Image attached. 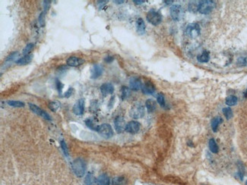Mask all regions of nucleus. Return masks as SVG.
Wrapping results in <instances>:
<instances>
[{
	"label": "nucleus",
	"instance_id": "nucleus-1",
	"mask_svg": "<svg viewBox=\"0 0 247 185\" xmlns=\"http://www.w3.org/2000/svg\"><path fill=\"white\" fill-rule=\"evenodd\" d=\"M71 169L76 176L82 178L86 172V163L82 159H76L71 163Z\"/></svg>",
	"mask_w": 247,
	"mask_h": 185
},
{
	"label": "nucleus",
	"instance_id": "nucleus-2",
	"mask_svg": "<svg viewBox=\"0 0 247 185\" xmlns=\"http://www.w3.org/2000/svg\"><path fill=\"white\" fill-rule=\"evenodd\" d=\"M145 110L144 105L140 102H136L132 106L130 109V116L133 118H141L144 115Z\"/></svg>",
	"mask_w": 247,
	"mask_h": 185
},
{
	"label": "nucleus",
	"instance_id": "nucleus-3",
	"mask_svg": "<svg viewBox=\"0 0 247 185\" xmlns=\"http://www.w3.org/2000/svg\"><path fill=\"white\" fill-rule=\"evenodd\" d=\"M215 5L216 4L214 1H210V0L200 1L199 5V12L203 15H207L215 8Z\"/></svg>",
	"mask_w": 247,
	"mask_h": 185
},
{
	"label": "nucleus",
	"instance_id": "nucleus-4",
	"mask_svg": "<svg viewBox=\"0 0 247 185\" xmlns=\"http://www.w3.org/2000/svg\"><path fill=\"white\" fill-rule=\"evenodd\" d=\"M146 18H147L148 21L149 23H151V24L155 26L158 25L162 21V15L158 12L154 10V9H152V10L149 11L148 12Z\"/></svg>",
	"mask_w": 247,
	"mask_h": 185
},
{
	"label": "nucleus",
	"instance_id": "nucleus-5",
	"mask_svg": "<svg viewBox=\"0 0 247 185\" xmlns=\"http://www.w3.org/2000/svg\"><path fill=\"white\" fill-rule=\"evenodd\" d=\"M97 131L100 134V135L106 139L110 138L113 135V128L109 124H103V125L98 126Z\"/></svg>",
	"mask_w": 247,
	"mask_h": 185
},
{
	"label": "nucleus",
	"instance_id": "nucleus-6",
	"mask_svg": "<svg viewBox=\"0 0 247 185\" xmlns=\"http://www.w3.org/2000/svg\"><path fill=\"white\" fill-rule=\"evenodd\" d=\"M170 15L174 21H179L183 18L184 15L183 9L179 5H174L170 8Z\"/></svg>",
	"mask_w": 247,
	"mask_h": 185
},
{
	"label": "nucleus",
	"instance_id": "nucleus-7",
	"mask_svg": "<svg viewBox=\"0 0 247 185\" xmlns=\"http://www.w3.org/2000/svg\"><path fill=\"white\" fill-rule=\"evenodd\" d=\"M201 29L199 24L194 23L187 26L186 29V33L191 38H196L200 35Z\"/></svg>",
	"mask_w": 247,
	"mask_h": 185
},
{
	"label": "nucleus",
	"instance_id": "nucleus-8",
	"mask_svg": "<svg viewBox=\"0 0 247 185\" xmlns=\"http://www.w3.org/2000/svg\"><path fill=\"white\" fill-rule=\"evenodd\" d=\"M29 107H30V110H31L33 112H34L35 114L38 115L40 117L43 118L44 119H47V120H51V117L50 116V115L48 113L46 112L45 111L42 109V108H39L37 105H34V104L32 103H29Z\"/></svg>",
	"mask_w": 247,
	"mask_h": 185
},
{
	"label": "nucleus",
	"instance_id": "nucleus-9",
	"mask_svg": "<svg viewBox=\"0 0 247 185\" xmlns=\"http://www.w3.org/2000/svg\"><path fill=\"white\" fill-rule=\"evenodd\" d=\"M114 126H115V130L117 133H122L124 130H126V122L124 118L121 116H118L114 121Z\"/></svg>",
	"mask_w": 247,
	"mask_h": 185
},
{
	"label": "nucleus",
	"instance_id": "nucleus-10",
	"mask_svg": "<svg viewBox=\"0 0 247 185\" xmlns=\"http://www.w3.org/2000/svg\"><path fill=\"white\" fill-rule=\"evenodd\" d=\"M84 110H85V100L83 99H78L73 106V112L76 115H81L84 113Z\"/></svg>",
	"mask_w": 247,
	"mask_h": 185
},
{
	"label": "nucleus",
	"instance_id": "nucleus-11",
	"mask_svg": "<svg viewBox=\"0 0 247 185\" xmlns=\"http://www.w3.org/2000/svg\"><path fill=\"white\" fill-rule=\"evenodd\" d=\"M140 130V124L135 121H131L126 125V131L130 134H136Z\"/></svg>",
	"mask_w": 247,
	"mask_h": 185
},
{
	"label": "nucleus",
	"instance_id": "nucleus-12",
	"mask_svg": "<svg viewBox=\"0 0 247 185\" xmlns=\"http://www.w3.org/2000/svg\"><path fill=\"white\" fill-rule=\"evenodd\" d=\"M103 68L100 65H94L91 68V77L92 79H97L103 74Z\"/></svg>",
	"mask_w": 247,
	"mask_h": 185
},
{
	"label": "nucleus",
	"instance_id": "nucleus-13",
	"mask_svg": "<svg viewBox=\"0 0 247 185\" xmlns=\"http://www.w3.org/2000/svg\"><path fill=\"white\" fill-rule=\"evenodd\" d=\"M84 62H85V61L83 59L76 57V56H71L66 61L67 65L71 67H78L82 65Z\"/></svg>",
	"mask_w": 247,
	"mask_h": 185
},
{
	"label": "nucleus",
	"instance_id": "nucleus-14",
	"mask_svg": "<svg viewBox=\"0 0 247 185\" xmlns=\"http://www.w3.org/2000/svg\"><path fill=\"white\" fill-rule=\"evenodd\" d=\"M129 87L132 91H137L141 90L142 84H141V80L138 77H132L129 81Z\"/></svg>",
	"mask_w": 247,
	"mask_h": 185
},
{
	"label": "nucleus",
	"instance_id": "nucleus-15",
	"mask_svg": "<svg viewBox=\"0 0 247 185\" xmlns=\"http://www.w3.org/2000/svg\"><path fill=\"white\" fill-rule=\"evenodd\" d=\"M114 91V87L110 83H105L100 86V92L103 96L108 94H112Z\"/></svg>",
	"mask_w": 247,
	"mask_h": 185
},
{
	"label": "nucleus",
	"instance_id": "nucleus-16",
	"mask_svg": "<svg viewBox=\"0 0 247 185\" xmlns=\"http://www.w3.org/2000/svg\"><path fill=\"white\" fill-rule=\"evenodd\" d=\"M142 93L144 94H153L155 91V87L151 82H146L141 87Z\"/></svg>",
	"mask_w": 247,
	"mask_h": 185
},
{
	"label": "nucleus",
	"instance_id": "nucleus-17",
	"mask_svg": "<svg viewBox=\"0 0 247 185\" xmlns=\"http://www.w3.org/2000/svg\"><path fill=\"white\" fill-rule=\"evenodd\" d=\"M136 28L138 34L143 35L145 33V24L142 18H138L136 21Z\"/></svg>",
	"mask_w": 247,
	"mask_h": 185
},
{
	"label": "nucleus",
	"instance_id": "nucleus-18",
	"mask_svg": "<svg viewBox=\"0 0 247 185\" xmlns=\"http://www.w3.org/2000/svg\"><path fill=\"white\" fill-rule=\"evenodd\" d=\"M32 59H33V55H27V56H24V57L20 58L18 61H16V64H18V65H27L31 62Z\"/></svg>",
	"mask_w": 247,
	"mask_h": 185
},
{
	"label": "nucleus",
	"instance_id": "nucleus-19",
	"mask_svg": "<svg viewBox=\"0 0 247 185\" xmlns=\"http://www.w3.org/2000/svg\"><path fill=\"white\" fill-rule=\"evenodd\" d=\"M110 178L106 174H103V175H100L98 178H97V185H110Z\"/></svg>",
	"mask_w": 247,
	"mask_h": 185
},
{
	"label": "nucleus",
	"instance_id": "nucleus-20",
	"mask_svg": "<svg viewBox=\"0 0 247 185\" xmlns=\"http://www.w3.org/2000/svg\"><path fill=\"white\" fill-rule=\"evenodd\" d=\"M145 106L147 108L148 112H153L157 108L156 102L155 100H153V99H148L145 102Z\"/></svg>",
	"mask_w": 247,
	"mask_h": 185
},
{
	"label": "nucleus",
	"instance_id": "nucleus-21",
	"mask_svg": "<svg viewBox=\"0 0 247 185\" xmlns=\"http://www.w3.org/2000/svg\"><path fill=\"white\" fill-rule=\"evenodd\" d=\"M209 59H210L209 53H208V52H206V51H204L202 54L199 55V56H198V57H197L198 62H202V63L208 62V61H209Z\"/></svg>",
	"mask_w": 247,
	"mask_h": 185
},
{
	"label": "nucleus",
	"instance_id": "nucleus-22",
	"mask_svg": "<svg viewBox=\"0 0 247 185\" xmlns=\"http://www.w3.org/2000/svg\"><path fill=\"white\" fill-rule=\"evenodd\" d=\"M222 122V118L221 117H215L214 118H213V120L211 121V128H212L213 131L214 132H216L217 130V128H218L219 125Z\"/></svg>",
	"mask_w": 247,
	"mask_h": 185
},
{
	"label": "nucleus",
	"instance_id": "nucleus-23",
	"mask_svg": "<svg viewBox=\"0 0 247 185\" xmlns=\"http://www.w3.org/2000/svg\"><path fill=\"white\" fill-rule=\"evenodd\" d=\"M18 56V52H14V53H11V54L9 55L7 58H6V59L5 60V62L3 63V65H10V64L12 63V62H13L15 59H16L17 56Z\"/></svg>",
	"mask_w": 247,
	"mask_h": 185
},
{
	"label": "nucleus",
	"instance_id": "nucleus-24",
	"mask_svg": "<svg viewBox=\"0 0 247 185\" xmlns=\"http://www.w3.org/2000/svg\"><path fill=\"white\" fill-rule=\"evenodd\" d=\"M95 182H97V179H95V178H94L92 174H88L86 176V178H85V185H94Z\"/></svg>",
	"mask_w": 247,
	"mask_h": 185
},
{
	"label": "nucleus",
	"instance_id": "nucleus-25",
	"mask_svg": "<svg viewBox=\"0 0 247 185\" xmlns=\"http://www.w3.org/2000/svg\"><path fill=\"white\" fill-rule=\"evenodd\" d=\"M209 148L210 150L212 152H214V153H217L218 152V146H217V143L215 142L214 139H210Z\"/></svg>",
	"mask_w": 247,
	"mask_h": 185
},
{
	"label": "nucleus",
	"instance_id": "nucleus-26",
	"mask_svg": "<svg viewBox=\"0 0 247 185\" xmlns=\"http://www.w3.org/2000/svg\"><path fill=\"white\" fill-rule=\"evenodd\" d=\"M48 107L52 111H57V110L60 108V103L59 102H56V101H53V102H49L48 104Z\"/></svg>",
	"mask_w": 247,
	"mask_h": 185
},
{
	"label": "nucleus",
	"instance_id": "nucleus-27",
	"mask_svg": "<svg viewBox=\"0 0 247 185\" xmlns=\"http://www.w3.org/2000/svg\"><path fill=\"white\" fill-rule=\"evenodd\" d=\"M237 103V97L235 96H230L226 99V104L229 106L235 105Z\"/></svg>",
	"mask_w": 247,
	"mask_h": 185
},
{
	"label": "nucleus",
	"instance_id": "nucleus-28",
	"mask_svg": "<svg viewBox=\"0 0 247 185\" xmlns=\"http://www.w3.org/2000/svg\"><path fill=\"white\" fill-rule=\"evenodd\" d=\"M10 106L12 107H18V108H21V107L24 106V102H21V101H15V100H10L8 101L7 102Z\"/></svg>",
	"mask_w": 247,
	"mask_h": 185
},
{
	"label": "nucleus",
	"instance_id": "nucleus-29",
	"mask_svg": "<svg viewBox=\"0 0 247 185\" xmlns=\"http://www.w3.org/2000/svg\"><path fill=\"white\" fill-rule=\"evenodd\" d=\"M125 184V179L123 177H116L113 179L112 185H123Z\"/></svg>",
	"mask_w": 247,
	"mask_h": 185
},
{
	"label": "nucleus",
	"instance_id": "nucleus-30",
	"mask_svg": "<svg viewBox=\"0 0 247 185\" xmlns=\"http://www.w3.org/2000/svg\"><path fill=\"white\" fill-rule=\"evenodd\" d=\"M130 94V91L128 87H122L121 89V96H122V99H125L128 97Z\"/></svg>",
	"mask_w": 247,
	"mask_h": 185
},
{
	"label": "nucleus",
	"instance_id": "nucleus-31",
	"mask_svg": "<svg viewBox=\"0 0 247 185\" xmlns=\"http://www.w3.org/2000/svg\"><path fill=\"white\" fill-rule=\"evenodd\" d=\"M157 100H158V102L161 107H165V99H164L163 93H158V96H157Z\"/></svg>",
	"mask_w": 247,
	"mask_h": 185
},
{
	"label": "nucleus",
	"instance_id": "nucleus-32",
	"mask_svg": "<svg viewBox=\"0 0 247 185\" xmlns=\"http://www.w3.org/2000/svg\"><path fill=\"white\" fill-rule=\"evenodd\" d=\"M223 112H224V115L225 118H226L227 119H231V118L233 117V111H232V110H231V108H229V107L224 108Z\"/></svg>",
	"mask_w": 247,
	"mask_h": 185
},
{
	"label": "nucleus",
	"instance_id": "nucleus-33",
	"mask_svg": "<svg viewBox=\"0 0 247 185\" xmlns=\"http://www.w3.org/2000/svg\"><path fill=\"white\" fill-rule=\"evenodd\" d=\"M33 47H34V45H33V43L27 44V45L25 46V48L24 49V50H23V52H22L23 55H24V56L29 55V53H30V52L32 50H33Z\"/></svg>",
	"mask_w": 247,
	"mask_h": 185
},
{
	"label": "nucleus",
	"instance_id": "nucleus-34",
	"mask_svg": "<svg viewBox=\"0 0 247 185\" xmlns=\"http://www.w3.org/2000/svg\"><path fill=\"white\" fill-rule=\"evenodd\" d=\"M199 3H196V2H190V5H189V9H190V12H196V11H199Z\"/></svg>",
	"mask_w": 247,
	"mask_h": 185
},
{
	"label": "nucleus",
	"instance_id": "nucleus-35",
	"mask_svg": "<svg viewBox=\"0 0 247 185\" xmlns=\"http://www.w3.org/2000/svg\"><path fill=\"white\" fill-rule=\"evenodd\" d=\"M85 123H86L87 126H88V128H91V129L94 130V131H97V128H98V126H96V125H94V122H93V121L91 120V119H89V118L87 119V120L85 121Z\"/></svg>",
	"mask_w": 247,
	"mask_h": 185
},
{
	"label": "nucleus",
	"instance_id": "nucleus-36",
	"mask_svg": "<svg viewBox=\"0 0 247 185\" xmlns=\"http://www.w3.org/2000/svg\"><path fill=\"white\" fill-rule=\"evenodd\" d=\"M45 12H43L40 15V17H39V23H40V27H44L45 26Z\"/></svg>",
	"mask_w": 247,
	"mask_h": 185
},
{
	"label": "nucleus",
	"instance_id": "nucleus-37",
	"mask_svg": "<svg viewBox=\"0 0 247 185\" xmlns=\"http://www.w3.org/2000/svg\"><path fill=\"white\" fill-rule=\"evenodd\" d=\"M61 144V147L62 148V150H63L64 154H65L66 156H68V147H67V145L65 143V142L64 140H62L60 143Z\"/></svg>",
	"mask_w": 247,
	"mask_h": 185
},
{
	"label": "nucleus",
	"instance_id": "nucleus-38",
	"mask_svg": "<svg viewBox=\"0 0 247 185\" xmlns=\"http://www.w3.org/2000/svg\"><path fill=\"white\" fill-rule=\"evenodd\" d=\"M64 87V84L62 83H61L59 80H56V88L58 90V92H59V94L62 93V88Z\"/></svg>",
	"mask_w": 247,
	"mask_h": 185
},
{
	"label": "nucleus",
	"instance_id": "nucleus-39",
	"mask_svg": "<svg viewBox=\"0 0 247 185\" xmlns=\"http://www.w3.org/2000/svg\"><path fill=\"white\" fill-rule=\"evenodd\" d=\"M50 2H51L50 1H43V9H44L43 12H45V13L48 11V9H50Z\"/></svg>",
	"mask_w": 247,
	"mask_h": 185
},
{
	"label": "nucleus",
	"instance_id": "nucleus-40",
	"mask_svg": "<svg viewBox=\"0 0 247 185\" xmlns=\"http://www.w3.org/2000/svg\"><path fill=\"white\" fill-rule=\"evenodd\" d=\"M73 93H74V89H73L72 87H69V89H68V91L65 93L64 96L66 98H68V97H69V96H71V95L73 94Z\"/></svg>",
	"mask_w": 247,
	"mask_h": 185
},
{
	"label": "nucleus",
	"instance_id": "nucleus-41",
	"mask_svg": "<svg viewBox=\"0 0 247 185\" xmlns=\"http://www.w3.org/2000/svg\"><path fill=\"white\" fill-rule=\"evenodd\" d=\"M114 58L113 57V56H107V57L105 58V62H107V63H110V62H112L113 61Z\"/></svg>",
	"mask_w": 247,
	"mask_h": 185
},
{
	"label": "nucleus",
	"instance_id": "nucleus-42",
	"mask_svg": "<svg viewBox=\"0 0 247 185\" xmlns=\"http://www.w3.org/2000/svg\"><path fill=\"white\" fill-rule=\"evenodd\" d=\"M134 2L135 3V4H138V5H140V4H142V3L144 2V0H134Z\"/></svg>",
	"mask_w": 247,
	"mask_h": 185
},
{
	"label": "nucleus",
	"instance_id": "nucleus-43",
	"mask_svg": "<svg viewBox=\"0 0 247 185\" xmlns=\"http://www.w3.org/2000/svg\"><path fill=\"white\" fill-rule=\"evenodd\" d=\"M114 2H117L118 4H121V3L124 2V1H114Z\"/></svg>",
	"mask_w": 247,
	"mask_h": 185
},
{
	"label": "nucleus",
	"instance_id": "nucleus-44",
	"mask_svg": "<svg viewBox=\"0 0 247 185\" xmlns=\"http://www.w3.org/2000/svg\"><path fill=\"white\" fill-rule=\"evenodd\" d=\"M246 185H247V181H246Z\"/></svg>",
	"mask_w": 247,
	"mask_h": 185
}]
</instances>
